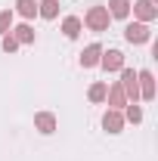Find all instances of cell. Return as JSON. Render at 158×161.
I'll return each instance as SVG.
<instances>
[{
  "mask_svg": "<svg viewBox=\"0 0 158 161\" xmlns=\"http://www.w3.org/2000/svg\"><path fill=\"white\" fill-rule=\"evenodd\" d=\"M84 28H90V31H96V34H102V31H109V25H112V16H109V9L105 6H90L87 13H84Z\"/></svg>",
  "mask_w": 158,
  "mask_h": 161,
  "instance_id": "6da1fadb",
  "label": "cell"
},
{
  "mask_svg": "<svg viewBox=\"0 0 158 161\" xmlns=\"http://www.w3.org/2000/svg\"><path fill=\"white\" fill-rule=\"evenodd\" d=\"M137 87H139V99L143 102L155 99V75H152L149 68H139L137 71Z\"/></svg>",
  "mask_w": 158,
  "mask_h": 161,
  "instance_id": "7a4b0ae2",
  "label": "cell"
},
{
  "mask_svg": "<svg viewBox=\"0 0 158 161\" xmlns=\"http://www.w3.org/2000/svg\"><path fill=\"white\" fill-rule=\"evenodd\" d=\"M124 37H127V43H149L152 40V28L146 22H127Z\"/></svg>",
  "mask_w": 158,
  "mask_h": 161,
  "instance_id": "3957f363",
  "label": "cell"
},
{
  "mask_svg": "<svg viewBox=\"0 0 158 161\" xmlns=\"http://www.w3.org/2000/svg\"><path fill=\"white\" fill-rule=\"evenodd\" d=\"M99 68H102L105 75L121 71V68H124V53H121V50H102V56H99Z\"/></svg>",
  "mask_w": 158,
  "mask_h": 161,
  "instance_id": "277c9868",
  "label": "cell"
},
{
  "mask_svg": "<svg viewBox=\"0 0 158 161\" xmlns=\"http://www.w3.org/2000/svg\"><path fill=\"white\" fill-rule=\"evenodd\" d=\"M130 9H133L137 22H146V25H152L158 19V6L152 0H137V3H130Z\"/></svg>",
  "mask_w": 158,
  "mask_h": 161,
  "instance_id": "5b68a950",
  "label": "cell"
},
{
  "mask_svg": "<svg viewBox=\"0 0 158 161\" xmlns=\"http://www.w3.org/2000/svg\"><path fill=\"white\" fill-rule=\"evenodd\" d=\"M56 127H59V121L53 112H37L34 115V130L43 133V136H50V133H56Z\"/></svg>",
  "mask_w": 158,
  "mask_h": 161,
  "instance_id": "8992f818",
  "label": "cell"
},
{
  "mask_svg": "<svg viewBox=\"0 0 158 161\" xmlns=\"http://www.w3.org/2000/svg\"><path fill=\"white\" fill-rule=\"evenodd\" d=\"M124 124H127V121L121 115V108H109V112L102 115V130H105V133H121Z\"/></svg>",
  "mask_w": 158,
  "mask_h": 161,
  "instance_id": "52a82bcc",
  "label": "cell"
},
{
  "mask_svg": "<svg viewBox=\"0 0 158 161\" xmlns=\"http://www.w3.org/2000/svg\"><path fill=\"white\" fill-rule=\"evenodd\" d=\"M99 56H102V47H99V43H87L84 53H81V68H96Z\"/></svg>",
  "mask_w": 158,
  "mask_h": 161,
  "instance_id": "ba28073f",
  "label": "cell"
},
{
  "mask_svg": "<svg viewBox=\"0 0 158 161\" xmlns=\"http://www.w3.org/2000/svg\"><path fill=\"white\" fill-rule=\"evenodd\" d=\"M105 102H109V108H124L127 105V96H124V90H121V84H109V90H105Z\"/></svg>",
  "mask_w": 158,
  "mask_h": 161,
  "instance_id": "9c48e42d",
  "label": "cell"
},
{
  "mask_svg": "<svg viewBox=\"0 0 158 161\" xmlns=\"http://www.w3.org/2000/svg\"><path fill=\"white\" fill-rule=\"evenodd\" d=\"M81 31H84V22H81V16H65V19H62V34H65L68 40H75Z\"/></svg>",
  "mask_w": 158,
  "mask_h": 161,
  "instance_id": "30bf717a",
  "label": "cell"
},
{
  "mask_svg": "<svg viewBox=\"0 0 158 161\" xmlns=\"http://www.w3.org/2000/svg\"><path fill=\"white\" fill-rule=\"evenodd\" d=\"M105 9H109L112 19H127L130 16V0H109Z\"/></svg>",
  "mask_w": 158,
  "mask_h": 161,
  "instance_id": "8fae6325",
  "label": "cell"
},
{
  "mask_svg": "<svg viewBox=\"0 0 158 161\" xmlns=\"http://www.w3.org/2000/svg\"><path fill=\"white\" fill-rule=\"evenodd\" d=\"M9 34L19 40V47H22V43H34V28H31L28 22H22V25H16V28H9Z\"/></svg>",
  "mask_w": 158,
  "mask_h": 161,
  "instance_id": "7c38bea8",
  "label": "cell"
},
{
  "mask_svg": "<svg viewBox=\"0 0 158 161\" xmlns=\"http://www.w3.org/2000/svg\"><path fill=\"white\" fill-rule=\"evenodd\" d=\"M37 16L40 19H56L59 16V0H37Z\"/></svg>",
  "mask_w": 158,
  "mask_h": 161,
  "instance_id": "4fadbf2b",
  "label": "cell"
},
{
  "mask_svg": "<svg viewBox=\"0 0 158 161\" xmlns=\"http://www.w3.org/2000/svg\"><path fill=\"white\" fill-rule=\"evenodd\" d=\"M105 90H109V84L105 80H96V84H90V90H87V99L90 102H105Z\"/></svg>",
  "mask_w": 158,
  "mask_h": 161,
  "instance_id": "5bb4252c",
  "label": "cell"
},
{
  "mask_svg": "<svg viewBox=\"0 0 158 161\" xmlns=\"http://www.w3.org/2000/svg\"><path fill=\"white\" fill-rule=\"evenodd\" d=\"M16 13L22 19H34L37 16V0H16Z\"/></svg>",
  "mask_w": 158,
  "mask_h": 161,
  "instance_id": "9a60e30c",
  "label": "cell"
},
{
  "mask_svg": "<svg viewBox=\"0 0 158 161\" xmlns=\"http://www.w3.org/2000/svg\"><path fill=\"white\" fill-rule=\"evenodd\" d=\"M121 115H124V121H130V124H139L143 121V108H139V102H127L121 108Z\"/></svg>",
  "mask_w": 158,
  "mask_h": 161,
  "instance_id": "2e32d148",
  "label": "cell"
},
{
  "mask_svg": "<svg viewBox=\"0 0 158 161\" xmlns=\"http://www.w3.org/2000/svg\"><path fill=\"white\" fill-rule=\"evenodd\" d=\"M9 28H13V9H3L0 13V37L9 34Z\"/></svg>",
  "mask_w": 158,
  "mask_h": 161,
  "instance_id": "e0dca14e",
  "label": "cell"
},
{
  "mask_svg": "<svg viewBox=\"0 0 158 161\" xmlns=\"http://www.w3.org/2000/svg\"><path fill=\"white\" fill-rule=\"evenodd\" d=\"M0 47H3V53H16L19 50V40L13 37V34H3L0 37Z\"/></svg>",
  "mask_w": 158,
  "mask_h": 161,
  "instance_id": "ac0fdd59",
  "label": "cell"
}]
</instances>
